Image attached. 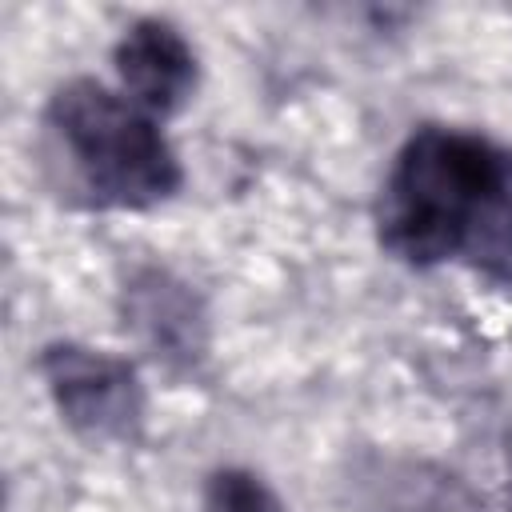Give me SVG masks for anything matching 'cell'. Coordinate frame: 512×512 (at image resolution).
Segmentation results:
<instances>
[{"instance_id":"6da1fadb","label":"cell","mask_w":512,"mask_h":512,"mask_svg":"<svg viewBox=\"0 0 512 512\" xmlns=\"http://www.w3.org/2000/svg\"><path fill=\"white\" fill-rule=\"evenodd\" d=\"M380 244L404 264L464 260L512 284V152L460 128H420L376 204Z\"/></svg>"},{"instance_id":"5b68a950","label":"cell","mask_w":512,"mask_h":512,"mask_svg":"<svg viewBox=\"0 0 512 512\" xmlns=\"http://www.w3.org/2000/svg\"><path fill=\"white\" fill-rule=\"evenodd\" d=\"M116 72L148 112H176L196 88V52L168 20H136L116 44Z\"/></svg>"},{"instance_id":"7a4b0ae2","label":"cell","mask_w":512,"mask_h":512,"mask_svg":"<svg viewBox=\"0 0 512 512\" xmlns=\"http://www.w3.org/2000/svg\"><path fill=\"white\" fill-rule=\"evenodd\" d=\"M44 128L92 204L152 208L180 188V160L164 132L96 80H68L56 88Z\"/></svg>"},{"instance_id":"52a82bcc","label":"cell","mask_w":512,"mask_h":512,"mask_svg":"<svg viewBox=\"0 0 512 512\" xmlns=\"http://www.w3.org/2000/svg\"><path fill=\"white\" fill-rule=\"evenodd\" d=\"M204 512H284L276 492L244 468H220L208 476L204 488Z\"/></svg>"},{"instance_id":"8992f818","label":"cell","mask_w":512,"mask_h":512,"mask_svg":"<svg viewBox=\"0 0 512 512\" xmlns=\"http://www.w3.org/2000/svg\"><path fill=\"white\" fill-rule=\"evenodd\" d=\"M348 488L356 512H480L464 484L412 460H372L352 472Z\"/></svg>"},{"instance_id":"3957f363","label":"cell","mask_w":512,"mask_h":512,"mask_svg":"<svg viewBox=\"0 0 512 512\" xmlns=\"http://www.w3.org/2000/svg\"><path fill=\"white\" fill-rule=\"evenodd\" d=\"M48 392L72 432L96 444H132L144 428V388L128 360L84 344H48L40 352Z\"/></svg>"},{"instance_id":"277c9868","label":"cell","mask_w":512,"mask_h":512,"mask_svg":"<svg viewBox=\"0 0 512 512\" xmlns=\"http://www.w3.org/2000/svg\"><path fill=\"white\" fill-rule=\"evenodd\" d=\"M124 328L168 372H192L208 352V316L200 296L164 268H140L124 284Z\"/></svg>"}]
</instances>
